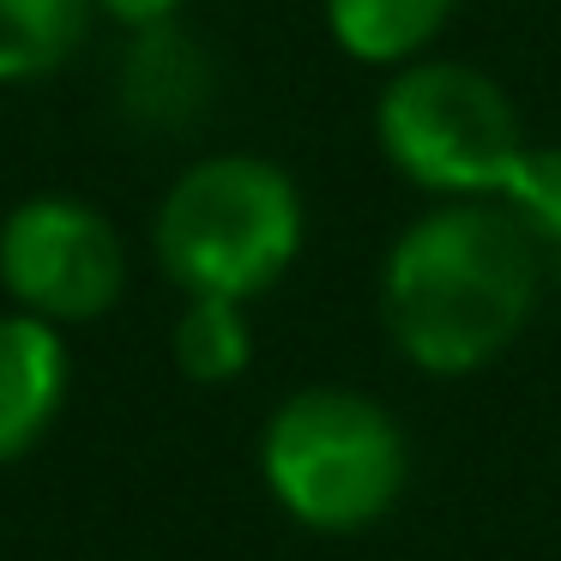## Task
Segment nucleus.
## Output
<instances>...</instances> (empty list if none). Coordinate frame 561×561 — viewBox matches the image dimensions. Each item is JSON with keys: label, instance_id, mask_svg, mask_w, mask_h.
I'll use <instances>...</instances> for the list:
<instances>
[{"label": "nucleus", "instance_id": "nucleus-7", "mask_svg": "<svg viewBox=\"0 0 561 561\" xmlns=\"http://www.w3.org/2000/svg\"><path fill=\"white\" fill-rule=\"evenodd\" d=\"M67 339L37 314H0V465L25 459L67 404Z\"/></svg>", "mask_w": 561, "mask_h": 561}, {"label": "nucleus", "instance_id": "nucleus-12", "mask_svg": "<svg viewBox=\"0 0 561 561\" xmlns=\"http://www.w3.org/2000/svg\"><path fill=\"white\" fill-rule=\"evenodd\" d=\"M103 19H115V25L127 31H158V25H175V13H182V0H91Z\"/></svg>", "mask_w": 561, "mask_h": 561}, {"label": "nucleus", "instance_id": "nucleus-8", "mask_svg": "<svg viewBox=\"0 0 561 561\" xmlns=\"http://www.w3.org/2000/svg\"><path fill=\"white\" fill-rule=\"evenodd\" d=\"M320 13H327V37L356 67L392 73L404 61H423L428 43L459 13V0H320Z\"/></svg>", "mask_w": 561, "mask_h": 561}, {"label": "nucleus", "instance_id": "nucleus-1", "mask_svg": "<svg viewBox=\"0 0 561 561\" xmlns=\"http://www.w3.org/2000/svg\"><path fill=\"white\" fill-rule=\"evenodd\" d=\"M549 254L495 199H435L380 260V327L428 380H471L525 339Z\"/></svg>", "mask_w": 561, "mask_h": 561}, {"label": "nucleus", "instance_id": "nucleus-3", "mask_svg": "<svg viewBox=\"0 0 561 561\" xmlns=\"http://www.w3.org/2000/svg\"><path fill=\"white\" fill-rule=\"evenodd\" d=\"M308 242L302 187L260 151H211L170 182L151 218V254L182 296L254 302L278 290Z\"/></svg>", "mask_w": 561, "mask_h": 561}, {"label": "nucleus", "instance_id": "nucleus-4", "mask_svg": "<svg viewBox=\"0 0 561 561\" xmlns=\"http://www.w3.org/2000/svg\"><path fill=\"white\" fill-rule=\"evenodd\" d=\"M375 146L387 170L428 199H495L531 139L501 79L423 55L392 67L380 85Z\"/></svg>", "mask_w": 561, "mask_h": 561}, {"label": "nucleus", "instance_id": "nucleus-9", "mask_svg": "<svg viewBox=\"0 0 561 561\" xmlns=\"http://www.w3.org/2000/svg\"><path fill=\"white\" fill-rule=\"evenodd\" d=\"M91 13V0H0V85H31L67 67Z\"/></svg>", "mask_w": 561, "mask_h": 561}, {"label": "nucleus", "instance_id": "nucleus-5", "mask_svg": "<svg viewBox=\"0 0 561 561\" xmlns=\"http://www.w3.org/2000/svg\"><path fill=\"white\" fill-rule=\"evenodd\" d=\"M0 290L49 327L103 320L127 290V242L73 194H31L0 218Z\"/></svg>", "mask_w": 561, "mask_h": 561}, {"label": "nucleus", "instance_id": "nucleus-11", "mask_svg": "<svg viewBox=\"0 0 561 561\" xmlns=\"http://www.w3.org/2000/svg\"><path fill=\"white\" fill-rule=\"evenodd\" d=\"M495 206H507V218L543 254H561V146H525Z\"/></svg>", "mask_w": 561, "mask_h": 561}, {"label": "nucleus", "instance_id": "nucleus-10", "mask_svg": "<svg viewBox=\"0 0 561 561\" xmlns=\"http://www.w3.org/2000/svg\"><path fill=\"white\" fill-rule=\"evenodd\" d=\"M170 356L194 387H230L254 368V320L248 302H224V296H187L175 314Z\"/></svg>", "mask_w": 561, "mask_h": 561}, {"label": "nucleus", "instance_id": "nucleus-2", "mask_svg": "<svg viewBox=\"0 0 561 561\" xmlns=\"http://www.w3.org/2000/svg\"><path fill=\"white\" fill-rule=\"evenodd\" d=\"M260 483L302 531L363 537L411 489V435L363 387H296L260 428Z\"/></svg>", "mask_w": 561, "mask_h": 561}, {"label": "nucleus", "instance_id": "nucleus-13", "mask_svg": "<svg viewBox=\"0 0 561 561\" xmlns=\"http://www.w3.org/2000/svg\"><path fill=\"white\" fill-rule=\"evenodd\" d=\"M549 266H556V278H561V254H549Z\"/></svg>", "mask_w": 561, "mask_h": 561}, {"label": "nucleus", "instance_id": "nucleus-6", "mask_svg": "<svg viewBox=\"0 0 561 561\" xmlns=\"http://www.w3.org/2000/svg\"><path fill=\"white\" fill-rule=\"evenodd\" d=\"M115 98L122 115L146 134H187L206 122L211 98H218V67H211L206 43L182 25L134 31L122 67H115Z\"/></svg>", "mask_w": 561, "mask_h": 561}]
</instances>
